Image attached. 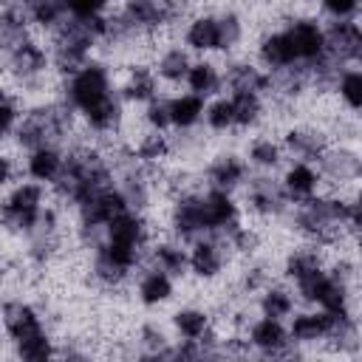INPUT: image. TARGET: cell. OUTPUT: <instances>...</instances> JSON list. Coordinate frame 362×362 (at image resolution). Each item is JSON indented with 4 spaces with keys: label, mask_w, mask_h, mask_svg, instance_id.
Segmentation results:
<instances>
[{
    "label": "cell",
    "mask_w": 362,
    "mask_h": 362,
    "mask_svg": "<svg viewBox=\"0 0 362 362\" xmlns=\"http://www.w3.org/2000/svg\"><path fill=\"white\" fill-rule=\"evenodd\" d=\"M8 62H11V71H14L20 79H31V76H37V74L45 71L48 57H45V51H42L40 45H34V42L25 40L23 45H17V48L8 54Z\"/></svg>",
    "instance_id": "obj_11"
},
{
    "label": "cell",
    "mask_w": 362,
    "mask_h": 362,
    "mask_svg": "<svg viewBox=\"0 0 362 362\" xmlns=\"http://www.w3.org/2000/svg\"><path fill=\"white\" fill-rule=\"evenodd\" d=\"M124 209H127V198L122 189H113V187H105V189L88 195L85 201H79L82 226H105Z\"/></svg>",
    "instance_id": "obj_6"
},
{
    "label": "cell",
    "mask_w": 362,
    "mask_h": 362,
    "mask_svg": "<svg viewBox=\"0 0 362 362\" xmlns=\"http://www.w3.org/2000/svg\"><path fill=\"white\" fill-rule=\"evenodd\" d=\"M173 226H175V235L181 238H198L204 235V218H201V204H198V195H189V198H181L175 212H173Z\"/></svg>",
    "instance_id": "obj_13"
},
{
    "label": "cell",
    "mask_w": 362,
    "mask_h": 362,
    "mask_svg": "<svg viewBox=\"0 0 362 362\" xmlns=\"http://www.w3.org/2000/svg\"><path fill=\"white\" fill-rule=\"evenodd\" d=\"M283 34H286L297 62H314L322 54L325 40H322V28L314 20H294Z\"/></svg>",
    "instance_id": "obj_7"
},
{
    "label": "cell",
    "mask_w": 362,
    "mask_h": 362,
    "mask_svg": "<svg viewBox=\"0 0 362 362\" xmlns=\"http://www.w3.org/2000/svg\"><path fill=\"white\" fill-rule=\"evenodd\" d=\"M107 90H110L107 71L102 65H96V62H85L76 74H71V82L65 85V102L71 107L85 110L90 102H96Z\"/></svg>",
    "instance_id": "obj_4"
},
{
    "label": "cell",
    "mask_w": 362,
    "mask_h": 362,
    "mask_svg": "<svg viewBox=\"0 0 362 362\" xmlns=\"http://www.w3.org/2000/svg\"><path fill=\"white\" fill-rule=\"evenodd\" d=\"M314 266H320V255H317L314 249H297V252L288 255V260H286V274H288V277H300L303 272H308V269H314Z\"/></svg>",
    "instance_id": "obj_40"
},
{
    "label": "cell",
    "mask_w": 362,
    "mask_h": 362,
    "mask_svg": "<svg viewBox=\"0 0 362 362\" xmlns=\"http://www.w3.org/2000/svg\"><path fill=\"white\" fill-rule=\"evenodd\" d=\"M206 122L212 130H226L235 124V116H232V102L229 99H218L206 107Z\"/></svg>",
    "instance_id": "obj_39"
},
{
    "label": "cell",
    "mask_w": 362,
    "mask_h": 362,
    "mask_svg": "<svg viewBox=\"0 0 362 362\" xmlns=\"http://www.w3.org/2000/svg\"><path fill=\"white\" fill-rule=\"evenodd\" d=\"M328 325H331V314H300L291 322V337L297 342H317L328 337Z\"/></svg>",
    "instance_id": "obj_18"
},
{
    "label": "cell",
    "mask_w": 362,
    "mask_h": 362,
    "mask_svg": "<svg viewBox=\"0 0 362 362\" xmlns=\"http://www.w3.org/2000/svg\"><path fill=\"white\" fill-rule=\"evenodd\" d=\"M260 308H263V317L280 320V317H286L291 311V294L283 291V288H269L263 294V300H260Z\"/></svg>",
    "instance_id": "obj_37"
},
{
    "label": "cell",
    "mask_w": 362,
    "mask_h": 362,
    "mask_svg": "<svg viewBox=\"0 0 362 362\" xmlns=\"http://www.w3.org/2000/svg\"><path fill=\"white\" fill-rule=\"evenodd\" d=\"M189 266L198 277H215L223 266V255H221V246L212 243V240H198L192 255H189Z\"/></svg>",
    "instance_id": "obj_16"
},
{
    "label": "cell",
    "mask_w": 362,
    "mask_h": 362,
    "mask_svg": "<svg viewBox=\"0 0 362 362\" xmlns=\"http://www.w3.org/2000/svg\"><path fill=\"white\" fill-rule=\"evenodd\" d=\"M167 141H164V136H158V133H147L141 141H139V158H144V161H156V158H164L167 156Z\"/></svg>",
    "instance_id": "obj_43"
},
{
    "label": "cell",
    "mask_w": 362,
    "mask_h": 362,
    "mask_svg": "<svg viewBox=\"0 0 362 362\" xmlns=\"http://www.w3.org/2000/svg\"><path fill=\"white\" fill-rule=\"evenodd\" d=\"M356 3H359V0H322V6H325L337 20L351 17V14L356 11Z\"/></svg>",
    "instance_id": "obj_47"
},
{
    "label": "cell",
    "mask_w": 362,
    "mask_h": 362,
    "mask_svg": "<svg viewBox=\"0 0 362 362\" xmlns=\"http://www.w3.org/2000/svg\"><path fill=\"white\" fill-rule=\"evenodd\" d=\"M204 113V96L198 93H187L170 102V122L175 127H192Z\"/></svg>",
    "instance_id": "obj_19"
},
{
    "label": "cell",
    "mask_w": 362,
    "mask_h": 362,
    "mask_svg": "<svg viewBox=\"0 0 362 362\" xmlns=\"http://www.w3.org/2000/svg\"><path fill=\"white\" fill-rule=\"evenodd\" d=\"M260 59L269 65V68H283V65H291L297 62L294 59V51L286 40V34H269L263 42H260Z\"/></svg>",
    "instance_id": "obj_20"
},
{
    "label": "cell",
    "mask_w": 362,
    "mask_h": 362,
    "mask_svg": "<svg viewBox=\"0 0 362 362\" xmlns=\"http://www.w3.org/2000/svg\"><path fill=\"white\" fill-rule=\"evenodd\" d=\"M105 3L107 0H62L65 11L71 17H93V14H99L105 8Z\"/></svg>",
    "instance_id": "obj_44"
},
{
    "label": "cell",
    "mask_w": 362,
    "mask_h": 362,
    "mask_svg": "<svg viewBox=\"0 0 362 362\" xmlns=\"http://www.w3.org/2000/svg\"><path fill=\"white\" fill-rule=\"evenodd\" d=\"M122 90H124V99H136V102L153 99L156 96V76L147 68H133V74Z\"/></svg>",
    "instance_id": "obj_29"
},
{
    "label": "cell",
    "mask_w": 362,
    "mask_h": 362,
    "mask_svg": "<svg viewBox=\"0 0 362 362\" xmlns=\"http://www.w3.org/2000/svg\"><path fill=\"white\" fill-rule=\"evenodd\" d=\"M28 14H31V20L40 23L42 28H59L62 20L68 17L62 0H40V3H34V6L28 8Z\"/></svg>",
    "instance_id": "obj_30"
},
{
    "label": "cell",
    "mask_w": 362,
    "mask_h": 362,
    "mask_svg": "<svg viewBox=\"0 0 362 362\" xmlns=\"http://www.w3.org/2000/svg\"><path fill=\"white\" fill-rule=\"evenodd\" d=\"M144 221L133 212H119L113 221L105 223V240L107 243H116V246H130V249H141L144 246Z\"/></svg>",
    "instance_id": "obj_8"
},
{
    "label": "cell",
    "mask_w": 362,
    "mask_h": 362,
    "mask_svg": "<svg viewBox=\"0 0 362 362\" xmlns=\"http://www.w3.org/2000/svg\"><path fill=\"white\" fill-rule=\"evenodd\" d=\"M243 173H246V167L240 164V158H235V156H221L212 167H209V184H212V189H223V192H229L232 187H238L240 181H243Z\"/></svg>",
    "instance_id": "obj_14"
},
{
    "label": "cell",
    "mask_w": 362,
    "mask_h": 362,
    "mask_svg": "<svg viewBox=\"0 0 362 362\" xmlns=\"http://www.w3.org/2000/svg\"><path fill=\"white\" fill-rule=\"evenodd\" d=\"M14 119H17V110H14V102L6 96V90L0 88V136H6L8 130H11V124H14Z\"/></svg>",
    "instance_id": "obj_45"
},
{
    "label": "cell",
    "mask_w": 362,
    "mask_h": 362,
    "mask_svg": "<svg viewBox=\"0 0 362 362\" xmlns=\"http://www.w3.org/2000/svg\"><path fill=\"white\" fill-rule=\"evenodd\" d=\"M11 178V161L6 156H0V184H6Z\"/></svg>",
    "instance_id": "obj_48"
},
{
    "label": "cell",
    "mask_w": 362,
    "mask_h": 362,
    "mask_svg": "<svg viewBox=\"0 0 362 362\" xmlns=\"http://www.w3.org/2000/svg\"><path fill=\"white\" fill-rule=\"evenodd\" d=\"M187 71H189V59H187V54H184L181 48H173V51H167V54L158 59V74H161L164 79H170V82L184 79Z\"/></svg>",
    "instance_id": "obj_31"
},
{
    "label": "cell",
    "mask_w": 362,
    "mask_h": 362,
    "mask_svg": "<svg viewBox=\"0 0 362 362\" xmlns=\"http://www.w3.org/2000/svg\"><path fill=\"white\" fill-rule=\"evenodd\" d=\"M226 82L232 90H252V93L269 88V76L260 74L255 65H232L226 74Z\"/></svg>",
    "instance_id": "obj_22"
},
{
    "label": "cell",
    "mask_w": 362,
    "mask_h": 362,
    "mask_svg": "<svg viewBox=\"0 0 362 362\" xmlns=\"http://www.w3.org/2000/svg\"><path fill=\"white\" fill-rule=\"evenodd\" d=\"M147 122H150L156 130L167 127V124H170V102H153V105L147 107Z\"/></svg>",
    "instance_id": "obj_46"
},
{
    "label": "cell",
    "mask_w": 362,
    "mask_h": 362,
    "mask_svg": "<svg viewBox=\"0 0 362 362\" xmlns=\"http://www.w3.org/2000/svg\"><path fill=\"white\" fill-rule=\"evenodd\" d=\"M322 40H325V45H322V54L325 57H331L334 62H351V59H359V54H362V34H359V25L356 23H351V20H337V23H331V28L328 31H322Z\"/></svg>",
    "instance_id": "obj_5"
},
{
    "label": "cell",
    "mask_w": 362,
    "mask_h": 362,
    "mask_svg": "<svg viewBox=\"0 0 362 362\" xmlns=\"http://www.w3.org/2000/svg\"><path fill=\"white\" fill-rule=\"evenodd\" d=\"M187 82H189V88H192L198 96H209V93H215V90L221 88V76H218L215 65H209V62L189 65V71H187Z\"/></svg>",
    "instance_id": "obj_27"
},
{
    "label": "cell",
    "mask_w": 362,
    "mask_h": 362,
    "mask_svg": "<svg viewBox=\"0 0 362 362\" xmlns=\"http://www.w3.org/2000/svg\"><path fill=\"white\" fill-rule=\"evenodd\" d=\"M187 42L195 51H212V48H218V23H215V17H198V20H192V25L187 28Z\"/></svg>",
    "instance_id": "obj_25"
},
{
    "label": "cell",
    "mask_w": 362,
    "mask_h": 362,
    "mask_svg": "<svg viewBox=\"0 0 362 362\" xmlns=\"http://www.w3.org/2000/svg\"><path fill=\"white\" fill-rule=\"evenodd\" d=\"M175 328L181 337L187 339H198L204 331H206V314L198 311V308H184L175 314Z\"/></svg>",
    "instance_id": "obj_33"
},
{
    "label": "cell",
    "mask_w": 362,
    "mask_h": 362,
    "mask_svg": "<svg viewBox=\"0 0 362 362\" xmlns=\"http://www.w3.org/2000/svg\"><path fill=\"white\" fill-rule=\"evenodd\" d=\"M3 325H6V331L14 339H25V337H34V334L42 331L40 317L25 303H8V305H3Z\"/></svg>",
    "instance_id": "obj_10"
},
{
    "label": "cell",
    "mask_w": 362,
    "mask_h": 362,
    "mask_svg": "<svg viewBox=\"0 0 362 362\" xmlns=\"http://www.w3.org/2000/svg\"><path fill=\"white\" fill-rule=\"evenodd\" d=\"M17 345H20V356L23 359H48L51 356V342H48V337L40 331V334H34V337H25V339H17Z\"/></svg>",
    "instance_id": "obj_38"
},
{
    "label": "cell",
    "mask_w": 362,
    "mask_h": 362,
    "mask_svg": "<svg viewBox=\"0 0 362 362\" xmlns=\"http://www.w3.org/2000/svg\"><path fill=\"white\" fill-rule=\"evenodd\" d=\"M71 124V116H68V107L65 105H48V107H37L31 110L20 130H17V139L23 147H51L54 139H59Z\"/></svg>",
    "instance_id": "obj_2"
},
{
    "label": "cell",
    "mask_w": 362,
    "mask_h": 362,
    "mask_svg": "<svg viewBox=\"0 0 362 362\" xmlns=\"http://www.w3.org/2000/svg\"><path fill=\"white\" fill-rule=\"evenodd\" d=\"M286 187L274 184L272 178H255L249 184V204L260 215H274L286 209Z\"/></svg>",
    "instance_id": "obj_9"
},
{
    "label": "cell",
    "mask_w": 362,
    "mask_h": 362,
    "mask_svg": "<svg viewBox=\"0 0 362 362\" xmlns=\"http://www.w3.org/2000/svg\"><path fill=\"white\" fill-rule=\"evenodd\" d=\"M337 85H339V93L348 102V107L351 110H359L362 107V74L359 71H345L337 79Z\"/></svg>",
    "instance_id": "obj_36"
},
{
    "label": "cell",
    "mask_w": 362,
    "mask_h": 362,
    "mask_svg": "<svg viewBox=\"0 0 362 362\" xmlns=\"http://www.w3.org/2000/svg\"><path fill=\"white\" fill-rule=\"evenodd\" d=\"M170 294H173V283H170V274L161 272V269L150 272V274L139 283V297H141V303H147V305L164 303V300H170Z\"/></svg>",
    "instance_id": "obj_23"
},
{
    "label": "cell",
    "mask_w": 362,
    "mask_h": 362,
    "mask_svg": "<svg viewBox=\"0 0 362 362\" xmlns=\"http://www.w3.org/2000/svg\"><path fill=\"white\" fill-rule=\"evenodd\" d=\"M229 102H232L235 124H255L257 122V116H260V96L257 93H252V90H235V96Z\"/></svg>",
    "instance_id": "obj_28"
},
{
    "label": "cell",
    "mask_w": 362,
    "mask_h": 362,
    "mask_svg": "<svg viewBox=\"0 0 362 362\" xmlns=\"http://www.w3.org/2000/svg\"><path fill=\"white\" fill-rule=\"evenodd\" d=\"M54 184H57V192H59L62 198L79 204V201H85L88 195H93V192L110 187V170H107V164H105L102 156L82 150V153H71V156L62 161V167H59Z\"/></svg>",
    "instance_id": "obj_1"
},
{
    "label": "cell",
    "mask_w": 362,
    "mask_h": 362,
    "mask_svg": "<svg viewBox=\"0 0 362 362\" xmlns=\"http://www.w3.org/2000/svg\"><path fill=\"white\" fill-rule=\"evenodd\" d=\"M40 201H42V189H40L37 184H20V187L6 198V204L0 206V221H3L8 229L31 232V226H34L37 218H40Z\"/></svg>",
    "instance_id": "obj_3"
},
{
    "label": "cell",
    "mask_w": 362,
    "mask_h": 362,
    "mask_svg": "<svg viewBox=\"0 0 362 362\" xmlns=\"http://www.w3.org/2000/svg\"><path fill=\"white\" fill-rule=\"evenodd\" d=\"M286 144H288V150H291L294 156H300V158H317V156L325 150V139H322V133H317V130H291V133L286 136Z\"/></svg>",
    "instance_id": "obj_24"
},
{
    "label": "cell",
    "mask_w": 362,
    "mask_h": 362,
    "mask_svg": "<svg viewBox=\"0 0 362 362\" xmlns=\"http://www.w3.org/2000/svg\"><path fill=\"white\" fill-rule=\"evenodd\" d=\"M249 156L255 164L260 167H274L280 161V147L272 141V139H257L252 147H249Z\"/></svg>",
    "instance_id": "obj_42"
},
{
    "label": "cell",
    "mask_w": 362,
    "mask_h": 362,
    "mask_svg": "<svg viewBox=\"0 0 362 362\" xmlns=\"http://www.w3.org/2000/svg\"><path fill=\"white\" fill-rule=\"evenodd\" d=\"M93 274H96L102 283H119V280L127 274V269L119 266V263L99 246V249H96V257H93Z\"/></svg>",
    "instance_id": "obj_35"
},
{
    "label": "cell",
    "mask_w": 362,
    "mask_h": 362,
    "mask_svg": "<svg viewBox=\"0 0 362 362\" xmlns=\"http://www.w3.org/2000/svg\"><path fill=\"white\" fill-rule=\"evenodd\" d=\"M59 167H62V156L54 147H37L28 158V173L37 181H54Z\"/></svg>",
    "instance_id": "obj_21"
},
{
    "label": "cell",
    "mask_w": 362,
    "mask_h": 362,
    "mask_svg": "<svg viewBox=\"0 0 362 362\" xmlns=\"http://www.w3.org/2000/svg\"><path fill=\"white\" fill-rule=\"evenodd\" d=\"M320 161H322V170L337 178V181H345V178H356L359 175V158L354 153H339V156H331V153H320Z\"/></svg>",
    "instance_id": "obj_26"
},
{
    "label": "cell",
    "mask_w": 362,
    "mask_h": 362,
    "mask_svg": "<svg viewBox=\"0 0 362 362\" xmlns=\"http://www.w3.org/2000/svg\"><path fill=\"white\" fill-rule=\"evenodd\" d=\"M317 184H320V175H317L305 161L291 164V167H288V173H286V178H283L286 192H288V195H294V198H308V195H314Z\"/></svg>",
    "instance_id": "obj_17"
},
{
    "label": "cell",
    "mask_w": 362,
    "mask_h": 362,
    "mask_svg": "<svg viewBox=\"0 0 362 362\" xmlns=\"http://www.w3.org/2000/svg\"><path fill=\"white\" fill-rule=\"evenodd\" d=\"M82 113H85V122H88L93 130H113V127L119 124V119H122V105H119V99L107 90L105 96H99L96 102H90Z\"/></svg>",
    "instance_id": "obj_12"
},
{
    "label": "cell",
    "mask_w": 362,
    "mask_h": 362,
    "mask_svg": "<svg viewBox=\"0 0 362 362\" xmlns=\"http://www.w3.org/2000/svg\"><path fill=\"white\" fill-rule=\"evenodd\" d=\"M294 280H297L300 294H303L305 300H311V303H317V300H320V294H322V288L328 286V274L322 272V266H314V269L303 272V274H300V277H294Z\"/></svg>",
    "instance_id": "obj_32"
},
{
    "label": "cell",
    "mask_w": 362,
    "mask_h": 362,
    "mask_svg": "<svg viewBox=\"0 0 362 362\" xmlns=\"http://www.w3.org/2000/svg\"><path fill=\"white\" fill-rule=\"evenodd\" d=\"M153 257H156L158 269L167 272V274H181L184 266H187V255H184L178 246H170V243L156 246V249H153Z\"/></svg>",
    "instance_id": "obj_34"
},
{
    "label": "cell",
    "mask_w": 362,
    "mask_h": 362,
    "mask_svg": "<svg viewBox=\"0 0 362 362\" xmlns=\"http://www.w3.org/2000/svg\"><path fill=\"white\" fill-rule=\"evenodd\" d=\"M252 342H255L257 348L269 351V354H277V351L286 348L288 334H286V328L280 325V320H274V317H263L260 322L252 325Z\"/></svg>",
    "instance_id": "obj_15"
},
{
    "label": "cell",
    "mask_w": 362,
    "mask_h": 362,
    "mask_svg": "<svg viewBox=\"0 0 362 362\" xmlns=\"http://www.w3.org/2000/svg\"><path fill=\"white\" fill-rule=\"evenodd\" d=\"M218 23V48H232L240 40V20L235 14H223L215 20Z\"/></svg>",
    "instance_id": "obj_41"
}]
</instances>
